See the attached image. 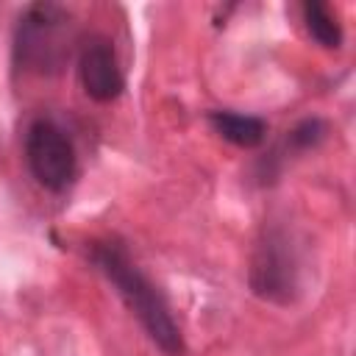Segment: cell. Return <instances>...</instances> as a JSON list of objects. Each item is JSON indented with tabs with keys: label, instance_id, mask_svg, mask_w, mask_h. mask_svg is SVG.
I'll list each match as a JSON object with an SVG mask.
<instances>
[{
	"label": "cell",
	"instance_id": "cell-2",
	"mask_svg": "<svg viewBox=\"0 0 356 356\" xmlns=\"http://www.w3.org/2000/svg\"><path fill=\"white\" fill-rule=\"evenodd\" d=\"M72 50V14L56 3H33L17 25L14 56L33 72H56Z\"/></svg>",
	"mask_w": 356,
	"mask_h": 356
},
{
	"label": "cell",
	"instance_id": "cell-6",
	"mask_svg": "<svg viewBox=\"0 0 356 356\" xmlns=\"http://www.w3.org/2000/svg\"><path fill=\"white\" fill-rule=\"evenodd\" d=\"M209 125L231 145L236 147H259L264 139H267V122L256 114H239V111H231V108H214L206 114Z\"/></svg>",
	"mask_w": 356,
	"mask_h": 356
},
{
	"label": "cell",
	"instance_id": "cell-1",
	"mask_svg": "<svg viewBox=\"0 0 356 356\" xmlns=\"http://www.w3.org/2000/svg\"><path fill=\"white\" fill-rule=\"evenodd\" d=\"M92 261L108 278V284L117 289V295L125 300V306L139 320V325L147 334V339L164 356H184L186 353L184 334H181V328H178V323H175V317H172V312H170V306L164 300V295L139 270V264L131 259L125 245L117 242V239L95 242Z\"/></svg>",
	"mask_w": 356,
	"mask_h": 356
},
{
	"label": "cell",
	"instance_id": "cell-4",
	"mask_svg": "<svg viewBox=\"0 0 356 356\" xmlns=\"http://www.w3.org/2000/svg\"><path fill=\"white\" fill-rule=\"evenodd\" d=\"M31 175L50 192H64L78 175V153L70 134L53 120H33L25 134Z\"/></svg>",
	"mask_w": 356,
	"mask_h": 356
},
{
	"label": "cell",
	"instance_id": "cell-3",
	"mask_svg": "<svg viewBox=\"0 0 356 356\" xmlns=\"http://www.w3.org/2000/svg\"><path fill=\"white\" fill-rule=\"evenodd\" d=\"M298 256L295 248L281 228H264L259 236L250 267H248V284L250 292L273 306H289L295 303L300 292V278H298Z\"/></svg>",
	"mask_w": 356,
	"mask_h": 356
},
{
	"label": "cell",
	"instance_id": "cell-7",
	"mask_svg": "<svg viewBox=\"0 0 356 356\" xmlns=\"http://www.w3.org/2000/svg\"><path fill=\"white\" fill-rule=\"evenodd\" d=\"M300 14H303V25H306L309 36H312L320 47L337 50V47L342 44V28H339L337 17L328 11L325 3H317V0L303 3V6H300Z\"/></svg>",
	"mask_w": 356,
	"mask_h": 356
},
{
	"label": "cell",
	"instance_id": "cell-5",
	"mask_svg": "<svg viewBox=\"0 0 356 356\" xmlns=\"http://www.w3.org/2000/svg\"><path fill=\"white\" fill-rule=\"evenodd\" d=\"M78 81L89 100L111 103L125 89V75L114 44L106 36H92L78 53Z\"/></svg>",
	"mask_w": 356,
	"mask_h": 356
}]
</instances>
